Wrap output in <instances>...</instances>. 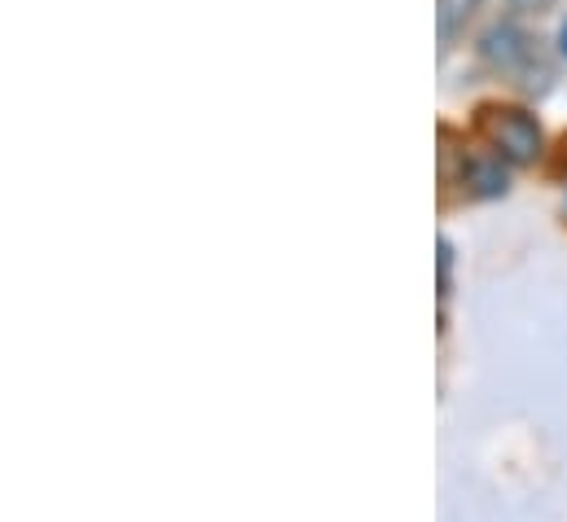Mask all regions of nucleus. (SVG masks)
Masks as SVG:
<instances>
[{"label":"nucleus","mask_w":567,"mask_h":522,"mask_svg":"<svg viewBox=\"0 0 567 522\" xmlns=\"http://www.w3.org/2000/svg\"><path fill=\"white\" fill-rule=\"evenodd\" d=\"M475 128L488 140V149L506 163V167H533L546 154V132L537 124V115H528L524 106L511 102H484L475 111Z\"/></svg>","instance_id":"f257e3e1"},{"label":"nucleus","mask_w":567,"mask_h":522,"mask_svg":"<svg viewBox=\"0 0 567 522\" xmlns=\"http://www.w3.org/2000/svg\"><path fill=\"white\" fill-rule=\"evenodd\" d=\"M480 62L488 66V71H497V75H519L533 93H537V71L542 75H550L546 66H542V58H537V44H533V35L519 27V22H511V18H502V22H493L484 35H480Z\"/></svg>","instance_id":"f03ea898"},{"label":"nucleus","mask_w":567,"mask_h":522,"mask_svg":"<svg viewBox=\"0 0 567 522\" xmlns=\"http://www.w3.org/2000/svg\"><path fill=\"white\" fill-rule=\"evenodd\" d=\"M462 185L471 198H502L511 189L506 163L497 154H466L462 149Z\"/></svg>","instance_id":"7ed1b4c3"},{"label":"nucleus","mask_w":567,"mask_h":522,"mask_svg":"<svg viewBox=\"0 0 567 522\" xmlns=\"http://www.w3.org/2000/svg\"><path fill=\"white\" fill-rule=\"evenodd\" d=\"M480 9V0H440V13H435V27H440V49H449L462 31H466V22H471V13Z\"/></svg>","instance_id":"20e7f679"},{"label":"nucleus","mask_w":567,"mask_h":522,"mask_svg":"<svg viewBox=\"0 0 567 522\" xmlns=\"http://www.w3.org/2000/svg\"><path fill=\"white\" fill-rule=\"evenodd\" d=\"M440 294H449V268H453V247H449V238H440Z\"/></svg>","instance_id":"39448f33"},{"label":"nucleus","mask_w":567,"mask_h":522,"mask_svg":"<svg viewBox=\"0 0 567 522\" xmlns=\"http://www.w3.org/2000/svg\"><path fill=\"white\" fill-rule=\"evenodd\" d=\"M559 49H564V58H567V18H564V27H559Z\"/></svg>","instance_id":"423d86ee"},{"label":"nucleus","mask_w":567,"mask_h":522,"mask_svg":"<svg viewBox=\"0 0 567 522\" xmlns=\"http://www.w3.org/2000/svg\"><path fill=\"white\" fill-rule=\"evenodd\" d=\"M519 4H533V9H542V4H550V0H519Z\"/></svg>","instance_id":"0eeeda50"}]
</instances>
